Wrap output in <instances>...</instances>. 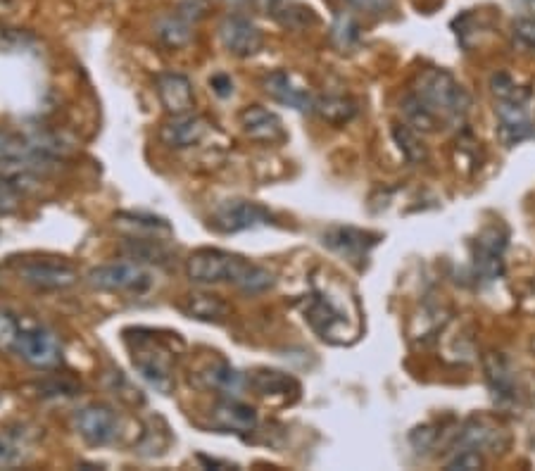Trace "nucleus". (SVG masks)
<instances>
[{"label":"nucleus","instance_id":"1","mask_svg":"<svg viewBox=\"0 0 535 471\" xmlns=\"http://www.w3.org/2000/svg\"><path fill=\"white\" fill-rule=\"evenodd\" d=\"M193 284H231L243 293H264L276 284V276L262 265L219 248H200L186 262Z\"/></svg>","mask_w":535,"mask_h":471},{"label":"nucleus","instance_id":"2","mask_svg":"<svg viewBox=\"0 0 535 471\" xmlns=\"http://www.w3.org/2000/svg\"><path fill=\"white\" fill-rule=\"evenodd\" d=\"M412 93L436 112L440 122H462L471 110L469 91L445 69H424Z\"/></svg>","mask_w":535,"mask_h":471},{"label":"nucleus","instance_id":"3","mask_svg":"<svg viewBox=\"0 0 535 471\" xmlns=\"http://www.w3.org/2000/svg\"><path fill=\"white\" fill-rule=\"evenodd\" d=\"M131 334L134 336H127V343L131 348V357H134V367L138 369V374H141L150 386H155L157 391H172V353H169L165 345L157 341L155 334H150V331L136 329L131 331Z\"/></svg>","mask_w":535,"mask_h":471},{"label":"nucleus","instance_id":"4","mask_svg":"<svg viewBox=\"0 0 535 471\" xmlns=\"http://www.w3.org/2000/svg\"><path fill=\"white\" fill-rule=\"evenodd\" d=\"M305 319L317 334L329 343H350L352 338H357V326H350L348 314H343L341 307L324 295L321 291H314L307 298L305 305Z\"/></svg>","mask_w":535,"mask_h":471},{"label":"nucleus","instance_id":"5","mask_svg":"<svg viewBox=\"0 0 535 471\" xmlns=\"http://www.w3.org/2000/svg\"><path fill=\"white\" fill-rule=\"evenodd\" d=\"M88 284L107 293L146 295L155 286V276L146 267L136 265V262H115V265L91 269L88 272Z\"/></svg>","mask_w":535,"mask_h":471},{"label":"nucleus","instance_id":"6","mask_svg":"<svg viewBox=\"0 0 535 471\" xmlns=\"http://www.w3.org/2000/svg\"><path fill=\"white\" fill-rule=\"evenodd\" d=\"M269 224H274V215L253 200H226L212 212L210 219V226L219 234H238V231L260 229Z\"/></svg>","mask_w":535,"mask_h":471},{"label":"nucleus","instance_id":"7","mask_svg":"<svg viewBox=\"0 0 535 471\" xmlns=\"http://www.w3.org/2000/svg\"><path fill=\"white\" fill-rule=\"evenodd\" d=\"M17 274L24 284L39 288V291H65L79 279L77 269L69 262L50 260V257H27L17 265Z\"/></svg>","mask_w":535,"mask_h":471},{"label":"nucleus","instance_id":"8","mask_svg":"<svg viewBox=\"0 0 535 471\" xmlns=\"http://www.w3.org/2000/svg\"><path fill=\"white\" fill-rule=\"evenodd\" d=\"M505 250H507V231L500 224L488 226L478 234L474 243V272L481 281L493 284L505 274Z\"/></svg>","mask_w":535,"mask_h":471},{"label":"nucleus","instance_id":"9","mask_svg":"<svg viewBox=\"0 0 535 471\" xmlns=\"http://www.w3.org/2000/svg\"><path fill=\"white\" fill-rule=\"evenodd\" d=\"M219 41L234 58H253L264 48V34L255 22L243 15H226L219 22Z\"/></svg>","mask_w":535,"mask_h":471},{"label":"nucleus","instance_id":"10","mask_svg":"<svg viewBox=\"0 0 535 471\" xmlns=\"http://www.w3.org/2000/svg\"><path fill=\"white\" fill-rule=\"evenodd\" d=\"M15 353L31 367L53 369L62 362V343L53 331L36 326V329L22 331L15 343Z\"/></svg>","mask_w":535,"mask_h":471},{"label":"nucleus","instance_id":"11","mask_svg":"<svg viewBox=\"0 0 535 471\" xmlns=\"http://www.w3.org/2000/svg\"><path fill=\"white\" fill-rule=\"evenodd\" d=\"M74 426H77V433L88 445L100 448V445L112 443L117 438L119 417L110 405L93 403L81 407L77 417H74Z\"/></svg>","mask_w":535,"mask_h":471},{"label":"nucleus","instance_id":"12","mask_svg":"<svg viewBox=\"0 0 535 471\" xmlns=\"http://www.w3.org/2000/svg\"><path fill=\"white\" fill-rule=\"evenodd\" d=\"M210 429L217 433L248 436L257 429V412L236 398H222L210 410Z\"/></svg>","mask_w":535,"mask_h":471},{"label":"nucleus","instance_id":"13","mask_svg":"<svg viewBox=\"0 0 535 471\" xmlns=\"http://www.w3.org/2000/svg\"><path fill=\"white\" fill-rule=\"evenodd\" d=\"M379 241V234L355 229V226H333V229L324 234V246L350 262L367 260L371 248L379 246Z\"/></svg>","mask_w":535,"mask_h":471},{"label":"nucleus","instance_id":"14","mask_svg":"<svg viewBox=\"0 0 535 471\" xmlns=\"http://www.w3.org/2000/svg\"><path fill=\"white\" fill-rule=\"evenodd\" d=\"M207 131H210L207 119L193 115V112H186V115H172V119H167V122L162 124L160 141L172 150H186L198 146L207 136Z\"/></svg>","mask_w":535,"mask_h":471},{"label":"nucleus","instance_id":"15","mask_svg":"<svg viewBox=\"0 0 535 471\" xmlns=\"http://www.w3.org/2000/svg\"><path fill=\"white\" fill-rule=\"evenodd\" d=\"M264 93L269 98L276 100V103L286 105V108H293L298 112H312L314 110V96L307 89H302L300 84H295V79L283 69H276V72L267 74L262 81Z\"/></svg>","mask_w":535,"mask_h":471},{"label":"nucleus","instance_id":"16","mask_svg":"<svg viewBox=\"0 0 535 471\" xmlns=\"http://www.w3.org/2000/svg\"><path fill=\"white\" fill-rule=\"evenodd\" d=\"M243 134L253 138L257 143H281L286 141V129H283L281 117L276 112L262 108V105H250L238 115Z\"/></svg>","mask_w":535,"mask_h":471},{"label":"nucleus","instance_id":"17","mask_svg":"<svg viewBox=\"0 0 535 471\" xmlns=\"http://www.w3.org/2000/svg\"><path fill=\"white\" fill-rule=\"evenodd\" d=\"M155 89L162 108H165L169 115H186V112L193 110L195 105L193 84L191 79L184 77V74L176 72L160 74V77L155 79Z\"/></svg>","mask_w":535,"mask_h":471},{"label":"nucleus","instance_id":"18","mask_svg":"<svg viewBox=\"0 0 535 471\" xmlns=\"http://www.w3.org/2000/svg\"><path fill=\"white\" fill-rule=\"evenodd\" d=\"M497 119H500V138L505 146H516L535 134L531 117H528L526 103L516 100H497Z\"/></svg>","mask_w":535,"mask_h":471},{"label":"nucleus","instance_id":"19","mask_svg":"<svg viewBox=\"0 0 535 471\" xmlns=\"http://www.w3.org/2000/svg\"><path fill=\"white\" fill-rule=\"evenodd\" d=\"M457 445L459 448H474V450H490L500 452L507 448V433L500 426L490 424L483 417H471L467 424L462 426V431L457 433Z\"/></svg>","mask_w":535,"mask_h":471},{"label":"nucleus","instance_id":"20","mask_svg":"<svg viewBox=\"0 0 535 471\" xmlns=\"http://www.w3.org/2000/svg\"><path fill=\"white\" fill-rule=\"evenodd\" d=\"M483 372L490 386V393L497 403H514L516 400V376L512 364L502 353H488L483 357Z\"/></svg>","mask_w":535,"mask_h":471},{"label":"nucleus","instance_id":"21","mask_svg":"<svg viewBox=\"0 0 535 471\" xmlns=\"http://www.w3.org/2000/svg\"><path fill=\"white\" fill-rule=\"evenodd\" d=\"M198 381L210 391H217L222 398H236L245 386V376L231 367L226 360H214L198 372Z\"/></svg>","mask_w":535,"mask_h":471},{"label":"nucleus","instance_id":"22","mask_svg":"<svg viewBox=\"0 0 535 471\" xmlns=\"http://www.w3.org/2000/svg\"><path fill=\"white\" fill-rule=\"evenodd\" d=\"M48 155L41 153L36 146H29L22 138H17L10 131L0 129V162L8 167H36L39 162H46Z\"/></svg>","mask_w":535,"mask_h":471},{"label":"nucleus","instance_id":"23","mask_svg":"<svg viewBox=\"0 0 535 471\" xmlns=\"http://www.w3.org/2000/svg\"><path fill=\"white\" fill-rule=\"evenodd\" d=\"M245 383H248L255 393H260L262 398H269V395H279V398L293 395V398H298L300 393V383L295 381L293 376L276 372V369H257V372L245 379Z\"/></svg>","mask_w":535,"mask_h":471},{"label":"nucleus","instance_id":"24","mask_svg":"<svg viewBox=\"0 0 535 471\" xmlns=\"http://www.w3.org/2000/svg\"><path fill=\"white\" fill-rule=\"evenodd\" d=\"M115 226L122 229L129 238H150V241H160L162 236H172V226L165 219L150 217V215H134V212H122L115 217Z\"/></svg>","mask_w":535,"mask_h":471},{"label":"nucleus","instance_id":"25","mask_svg":"<svg viewBox=\"0 0 535 471\" xmlns=\"http://www.w3.org/2000/svg\"><path fill=\"white\" fill-rule=\"evenodd\" d=\"M155 36L162 46L167 48H184L193 39V22L179 10L169 12L155 20Z\"/></svg>","mask_w":535,"mask_h":471},{"label":"nucleus","instance_id":"26","mask_svg":"<svg viewBox=\"0 0 535 471\" xmlns=\"http://www.w3.org/2000/svg\"><path fill=\"white\" fill-rule=\"evenodd\" d=\"M181 310H184L188 317L200 319V322H214V324L224 322V319L231 314L229 303L219 298V295H210V293L188 295L186 303L181 305Z\"/></svg>","mask_w":535,"mask_h":471},{"label":"nucleus","instance_id":"27","mask_svg":"<svg viewBox=\"0 0 535 471\" xmlns=\"http://www.w3.org/2000/svg\"><path fill=\"white\" fill-rule=\"evenodd\" d=\"M314 115H319L324 122L336 124H348L352 117L357 115V103L343 96H326V98H314Z\"/></svg>","mask_w":535,"mask_h":471},{"label":"nucleus","instance_id":"28","mask_svg":"<svg viewBox=\"0 0 535 471\" xmlns=\"http://www.w3.org/2000/svg\"><path fill=\"white\" fill-rule=\"evenodd\" d=\"M31 452V436L24 429H10L0 436V467H17Z\"/></svg>","mask_w":535,"mask_h":471},{"label":"nucleus","instance_id":"29","mask_svg":"<svg viewBox=\"0 0 535 471\" xmlns=\"http://www.w3.org/2000/svg\"><path fill=\"white\" fill-rule=\"evenodd\" d=\"M393 138L409 165H421V162L428 160V150L424 146V141H421L417 129H412L409 124H395Z\"/></svg>","mask_w":535,"mask_h":471},{"label":"nucleus","instance_id":"30","mask_svg":"<svg viewBox=\"0 0 535 471\" xmlns=\"http://www.w3.org/2000/svg\"><path fill=\"white\" fill-rule=\"evenodd\" d=\"M400 108H402V115H405V119H407V124L412 129H417V131H436L438 129L440 117L431 108H428V105L421 103V100L414 96V93H409V96L402 98Z\"/></svg>","mask_w":535,"mask_h":471},{"label":"nucleus","instance_id":"31","mask_svg":"<svg viewBox=\"0 0 535 471\" xmlns=\"http://www.w3.org/2000/svg\"><path fill=\"white\" fill-rule=\"evenodd\" d=\"M331 39L341 50H350L360 41V27H357V22L350 15H338L331 27Z\"/></svg>","mask_w":535,"mask_h":471},{"label":"nucleus","instance_id":"32","mask_svg":"<svg viewBox=\"0 0 535 471\" xmlns=\"http://www.w3.org/2000/svg\"><path fill=\"white\" fill-rule=\"evenodd\" d=\"M490 89H493L497 100H516V103H528V98H531V91L516 86L514 79L505 72L493 74V79H490Z\"/></svg>","mask_w":535,"mask_h":471},{"label":"nucleus","instance_id":"33","mask_svg":"<svg viewBox=\"0 0 535 471\" xmlns=\"http://www.w3.org/2000/svg\"><path fill=\"white\" fill-rule=\"evenodd\" d=\"M486 467V460H483V452L474 448H459L455 455L450 457L445 469L448 471H476Z\"/></svg>","mask_w":535,"mask_h":471},{"label":"nucleus","instance_id":"34","mask_svg":"<svg viewBox=\"0 0 535 471\" xmlns=\"http://www.w3.org/2000/svg\"><path fill=\"white\" fill-rule=\"evenodd\" d=\"M22 329L20 322L15 319V314L5 307H0V350H15L17 338H20Z\"/></svg>","mask_w":535,"mask_h":471},{"label":"nucleus","instance_id":"35","mask_svg":"<svg viewBox=\"0 0 535 471\" xmlns=\"http://www.w3.org/2000/svg\"><path fill=\"white\" fill-rule=\"evenodd\" d=\"M20 203H22L20 188L12 184L8 177L0 179V215H10V212H15L17 207H20Z\"/></svg>","mask_w":535,"mask_h":471},{"label":"nucleus","instance_id":"36","mask_svg":"<svg viewBox=\"0 0 535 471\" xmlns=\"http://www.w3.org/2000/svg\"><path fill=\"white\" fill-rule=\"evenodd\" d=\"M409 441H412L414 450H417V452H426V450H431L433 445H436L438 431L433 429V426H419V429L412 431Z\"/></svg>","mask_w":535,"mask_h":471},{"label":"nucleus","instance_id":"37","mask_svg":"<svg viewBox=\"0 0 535 471\" xmlns=\"http://www.w3.org/2000/svg\"><path fill=\"white\" fill-rule=\"evenodd\" d=\"M514 36L524 43L526 48L535 50V17H519L514 22Z\"/></svg>","mask_w":535,"mask_h":471},{"label":"nucleus","instance_id":"38","mask_svg":"<svg viewBox=\"0 0 535 471\" xmlns=\"http://www.w3.org/2000/svg\"><path fill=\"white\" fill-rule=\"evenodd\" d=\"M210 86L219 98L234 96V81H231V77H226V74H214L210 79Z\"/></svg>","mask_w":535,"mask_h":471},{"label":"nucleus","instance_id":"39","mask_svg":"<svg viewBox=\"0 0 535 471\" xmlns=\"http://www.w3.org/2000/svg\"><path fill=\"white\" fill-rule=\"evenodd\" d=\"M352 8L362 10V12H383L390 8V0H348Z\"/></svg>","mask_w":535,"mask_h":471},{"label":"nucleus","instance_id":"40","mask_svg":"<svg viewBox=\"0 0 535 471\" xmlns=\"http://www.w3.org/2000/svg\"><path fill=\"white\" fill-rule=\"evenodd\" d=\"M512 3L524 12V17H535V0H512Z\"/></svg>","mask_w":535,"mask_h":471},{"label":"nucleus","instance_id":"41","mask_svg":"<svg viewBox=\"0 0 535 471\" xmlns=\"http://www.w3.org/2000/svg\"><path fill=\"white\" fill-rule=\"evenodd\" d=\"M524 310L535 314V279H533V284H531V291H528L526 298H524Z\"/></svg>","mask_w":535,"mask_h":471},{"label":"nucleus","instance_id":"42","mask_svg":"<svg viewBox=\"0 0 535 471\" xmlns=\"http://www.w3.org/2000/svg\"><path fill=\"white\" fill-rule=\"evenodd\" d=\"M241 3H248V0H241Z\"/></svg>","mask_w":535,"mask_h":471}]
</instances>
